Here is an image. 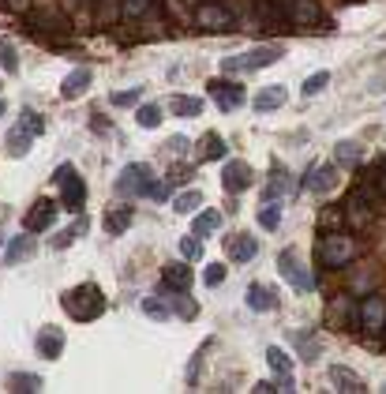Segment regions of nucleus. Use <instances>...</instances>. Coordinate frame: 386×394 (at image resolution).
I'll return each instance as SVG.
<instances>
[{"instance_id":"1a4fd4ad","label":"nucleus","mask_w":386,"mask_h":394,"mask_svg":"<svg viewBox=\"0 0 386 394\" xmlns=\"http://www.w3.org/2000/svg\"><path fill=\"white\" fill-rule=\"evenodd\" d=\"M57 211H60V203H53V199H38V203L27 211V218H23L27 233H46V229H49L53 222H57Z\"/></svg>"},{"instance_id":"c9c22d12","label":"nucleus","mask_w":386,"mask_h":394,"mask_svg":"<svg viewBox=\"0 0 386 394\" xmlns=\"http://www.w3.org/2000/svg\"><path fill=\"white\" fill-rule=\"evenodd\" d=\"M19 128L30 131V136H41V131H46V120H41V113H34V109H23V120H19Z\"/></svg>"},{"instance_id":"ddd939ff","label":"nucleus","mask_w":386,"mask_h":394,"mask_svg":"<svg viewBox=\"0 0 386 394\" xmlns=\"http://www.w3.org/2000/svg\"><path fill=\"white\" fill-rule=\"evenodd\" d=\"M304 188H307V192H315V195L334 192V188H338V166H315L312 173H307Z\"/></svg>"},{"instance_id":"393cba45","label":"nucleus","mask_w":386,"mask_h":394,"mask_svg":"<svg viewBox=\"0 0 386 394\" xmlns=\"http://www.w3.org/2000/svg\"><path fill=\"white\" fill-rule=\"evenodd\" d=\"M169 109H173V117H199L203 102H199V98H192V94H176L169 102Z\"/></svg>"},{"instance_id":"aec40b11","label":"nucleus","mask_w":386,"mask_h":394,"mask_svg":"<svg viewBox=\"0 0 386 394\" xmlns=\"http://www.w3.org/2000/svg\"><path fill=\"white\" fill-rule=\"evenodd\" d=\"M161 278L169 289H180L187 293L192 289V267H184V263H169V267H161Z\"/></svg>"},{"instance_id":"473e14b6","label":"nucleus","mask_w":386,"mask_h":394,"mask_svg":"<svg viewBox=\"0 0 386 394\" xmlns=\"http://www.w3.org/2000/svg\"><path fill=\"white\" fill-rule=\"evenodd\" d=\"M128 225H131V211H128V206H124V211H113V214L105 218V233L109 237H120Z\"/></svg>"},{"instance_id":"bb28decb","label":"nucleus","mask_w":386,"mask_h":394,"mask_svg":"<svg viewBox=\"0 0 386 394\" xmlns=\"http://www.w3.org/2000/svg\"><path fill=\"white\" fill-rule=\"evenodd\" d=\"M225 155H229L225 139L218 136V131H206V139H203V158H206V162H218V158H225Z\"/></svg>"},{"instance_id":"cd10ccee","label":"nucleus","mask_w":386,"mask_h":394,"mask_svg":"<svg viewBox=\"0 0 386 394\" xmlns=\"http://www.w3.org/2000/svg\"><path fill=\"white\" fill-rule=\"evenodd\" d=\"M267 365L278 372V376H289V372H293V357L285 353L281 346H270V349H267Z\"/></svg>"},{"instance_id":"a878e982","label":"nucleus","mask_w":386,"mask_h":394,"mask_svg":"<svg viewBox=\"0 0 386 394\" xmlns=\"http://www.w3.org/2000/svg\"><path fill=\"white\" fill-rule=\"evenodd\" d=\"M214 229H222V211H203V214H195V222H192V233H195V237H206V233H214Z\"/></svg>"},{"instance_id":"39448f33","label":"nucleus","mask_w":386,"mask_h":394,"mask_svg":"<svg viewBox=\"0 0 386 394\" xmlns=\"http://www.w3.org/2000/svg\"><path fill=\"white\" fill-rule=\"evenodd\" d=\"M278 270H281V278L289 282V286H293L296 293H312V289H315V278H312V270L304 267V259L296 256L293 248H285L281 256H278Z\"/></svg>"},{"instance_id":"0eeeda50","label":"nucleus","mask_w":386,"mask_h":394,"mask_svg":"<svg viewBox=\"0 0 386 394\" xmlns=\"http://www.w3.org/2000/svg\"><path fill=\"white\" fill-rule=\"evenodd\" d=\"M357 323L364 327V331H382V323H386V301L379 297V293H371V297H364L357 304Z\"/></svg>"},{"instance_id":"37998d69","label":"nucleus","mask_w":386,"mask_h":394,"mask_svg":"<svg viewBox=\"0 0 386 394\" xmlns=\"http://www.w3.org/2000/svg\"><path fill=\"white\" fill-rule=\"evenodd\" d=\"M83 229H86V222H75L72 229H64V233H60V237H53V248H68V244H72V240H75V237H79V233H83Z\"/></svg>"},{"instance_id":"dca6fc26","label":"nucleus","mask_w":386,"mask_h":394,"mask_svg":"<svg viewBox=\"0 0 386 394\" xmlns=\"http://www.w3.org/2000/svg\"><path fill=\"white\" fill-rule=\"evenodd\" d=\"M285 102H289V91L281 83H274V86H262L251 105H255V113H270V109H281Z\"/></svg>"},{"instance_id":"6e6552de","label":"nucleus","mask_w":386,"mask_h":394,"mask_svg":"<svg viewBox=\"0 0 386 394\" xmlns=\"http://www.w3.org/2000/svg\"><path fill=\"white\" fill-rule=\"evenodd\" d=\"M206 86H211V98L218 102V109H240V105H244V98H248L244 86L233 83V79H211Z\"/></svg>"},{"instance_id":"20e7f679","label":"nucleus","mask_w":386,"mask_h":394,"mask_svg":"<svg viewBox=\"0 0 386 394\" xmlns=\"http://www.w3.org/2000/svg\"><path fill=\"white\" fill-rule=\"evenodd\" d=\"M154 184H158V180H154V173H150L147 162H131V166L120 169L117 192H120V195H150Z\"/></svg>"},{"instance_id":"7c9ffc66","label":"nucleus","mask_w":386,"mask_h":394,"mask_svg":"<svg viewBox=\"0 0 386 394\" xmlns=\"http://www.w3.org/2000/svg\"><path fill=\"white\" fill-rule=\"evenodd\" d=\"M259 225L262 229H278L281 225V206H278V199H267L259 206Z\"/></svg>"},{"instance_id":"de8ad7c7","label":"nucleus","mask_w":386,"mask_h":394,"mask_svg":"<svg viewBox=\"0 0 386 394\" xmlns=\"http://www.w3.org/2000/svg\"><path fill=\"white\" fill-rule=\"evenodd\" d=\"M8 113V105H4V98H0V117H4Z\"/></svg>"},{"instance_id":"9d476101","label":"nucleus","mask_w":386,"mask_h":394,"mask_svg":"<svg viewBox=\"0 0 386 394\" xmlns=\"http://www.w3.org/2000/svg\"><path fill=\"white\" fill-rule=\"evenodd\" d=\"M195 23L203 30H229L233 27V12L222 8V4H199L195 8Z\"/></svg>"},{"instance_id":"a18cd8bd","label":"nucleus","mask_w":386,"mask_h":394,"mask_svg":"<svg viewBox=\"0 0 386 394\" xmlns=\"http://www.w3.org/2000/svg\"><path fill=\"white\" fill-rule=\"evenodd\" d=\"M251 390H255V394H270V390H274V383H270V379H259Z\"/></svg>"},{"instance_id":"9b49d317","label":"nucleus","mask_w":386,"mask_h":394,"mask_svg":"<svg viewBox=\"0 0 386 394\" xmlns=\"http://www.w3.org/2000/svg\"><path fill=\"white\" fill-rule=\"evenodd\" d=\"M222 188H225V192H248V188H251V166H248V162H240V158L225 162V169H222Z\"/></svg>"},{"instance_id":"7ed1b4c3","label":"nucleus","mask_w":386,"mask_h":394,"mask_svg":"<svg viewBox=\"0 0 386 394\" xmlns=\"http://www.w3.org/2000/svg\"><path fill=\"white\" fill-rule=\"evenodd\" d=\"M319 256H323V263L330 270H341L360 256V244L345 233H330V237H323V244H319Z\"/></svg>"},{"instance_id":"412c9836","label":"nucleus","mask_w":386,"mask_h":394,"mask_svg":"<svg viewBox=\"0 0 386 394\" xmlns=\"http://www.w3.org/2000/svg\"><path fill=\"white\" fill-rule=\"evenodd\" d=\"M334 162H338V166H345V169H357L364 162V147L352 143V139H341V143L334 147Z\"/></svg>"},{"instance_id":"3c124183","label":"nucleus","mask_w":386,"mask_h":394,"mask_svg":"<svg viewBox=\"0 0 386 394\" xmlns=\"http://www.w3.org/2000/svg\"><path fill=\"white\" fill-rule=\"evenodd\" d=\"M382 390H386V387H382Z\"/></svg>"},{"instance_id":"4c0bfd02","label":"nucleus","mask_w":386,"mask_h":394,"mask_svg":"<svg viewBox=\"0 0 386 394\" xmlns=\"http://www.w3.org/2000/svg\"><path fill=\"white\" fill-rule=\"evenodd\" d=\"M34 23L41 30H64V27H68V23H64V15H57V12H34Z\"/></svg>"},{"instance_id":"5701e85b","label":"nucleus","mask_w":386,"mask_h":394,"mask_svg":"<svg viewBox=\"0 0 386 394\" xmlns=\"http://www.w3.org/2000/svg\"><path fill=\"white\" fill-rule=\"evenodd\" d=\"M8 390H15V394H34V390H41V376H30V372H12L8 376Z\"/></svg>"},{"instance_id":"c756f323","label":"nucleus","mask_w":386,"mask_h":394,"mask_svg":"<svg viewBox=\"0 0 386 394\" xmlns=\"http://www.w3.org/2000/svg\"><path fill=\"white\" fill-rule=\"evenodd\" d=\"M195 206H203V192H195V188H187V192H180L173 199V211L176 214H192Z\"/></svg>"},{"instance_id":"f704fd0d","label":"nucleus","mask_w":386,"mask_h":394,"mask_svg":"<svg viewBox=\"0 0 386 394\" xmlns=\"http://www.w3.org/2000/svg\"><path fill=\"white\" fill-rule=\"evenodd\" d=\"M142 312H147L150 320H169V315H173V308L161 297H147V301H142Z\"/></svg>"},{"instance_id":"b1692460","label":"nucleus","mask_w":386,"mask_h":394,"mask_svg":"<svg viewBox=\"0 0 386 394\" xmlns=\"http://www.w3.org/2000/svg\"><path fill=\"white\" fill-rule=\"evenodd\" d=\"M30 139H34L30 131L12 128V131H8V155H12V158H27L30 155Z\"/></svg>"},{"instance_id":"4be33fe9","label":"nucleus","mask_w":386,"mask_h":394,"mask_svg":"<svg viewBox=\"0 0 386 394\" xmlns=\"http://www.w3.org/2000/svg\"><path fill=\"white\" fill-rule=\"evenodd\" d=\"M255 251H259L255 237H244V233H237L233 240H229V256H233L237 263H248V259H255Z\"/></svg>"},{"instance_id":"f3484780","label":"nucleus","mask_w":386,"mask_h":394,"mask_svg":"<svg viewBox=\"0 0 386 394\" xmlns=\"http://www.w3.org/2000/svg\"><path fill=\"white\" fill-rule=\"evenodd\" d=\"M38 353L46 357V360H57L64 353V331L60 327H41V334H38Z\"/></svg>"},{"instance_id":"49530a36","label":"nucleus","mask_w":386,"mask_h":394,"mask_svg":"<svg viewBox=\"0 0 386 394\" xmlns=\"http://www.w3.org/2000/svg\"><path fill=\"white\" fill-rule=\"evenodd\" d=\"M8 4H12V8H27V0H8Z\"/></svg>"},{"instance_id":"c85d7f7f","label":"nucleus","mask_w":386,"mask_h":394,"mask_svg":"<svg viewBox=\"0 0 386 394\" xmlns=\"http://www.w3.org/2000/svg\"><path fill=\"white\" fill-rule=\"evenodd\" d=\"M345 214L352 218V222L368 225V222H371V211H368V195H364V192H357V195H352V199H349V211H345Z\"/></svg>"},{"instance_id":"2f4dec72","label":"nucleus","mask_w":386,"mask_h":394,"mask_svg":"<svg viewBox=\"0 0 386 394\" xmlns=\"http://www.w3.org/2000/svg\"><path fill=\"white\" fill-rule=\"evenodd\" d=\"M176 251H180V259L184 263H195V259H199L203 256V244H199V237H180V240H176Z\"/></svg>"},{"instance_id":"4468645a","label":"nucleus","mask_w":386,"mask_h":394,"mask_svg":"<svg viewBox=\"0 0 386 394\" xmlns=\"http://www.w3.org/2000/svg\"><path fill=\"white\" fill-rule=\"evenodd\" d=\"M285 57V49L281 46H255L251 53H244V72H259V68H267V64H278Z\"/></svg>"},{"instance_id":"ea45409f","label":"nucleus","mask_w":386,"mask_h":394,"mask_svg":"<svg viewBox=\"0 0 386 394\" xmlns=\"http://www.w3.org/2000/svg\"><path fill=\"white\" fill-rule=\"evenodd\" d=\"M139 98H142V86H131V91H117L113 98H109V102L120 105V109H128V105H135Z\"/></svg>"},{"instance_id":"f257e3e1","label":"nucleus","mask_w":386,"mask_h":394,"mask_svg":"<svg viewBox=\"0 0 386 394\" xmlns=\"http://www.w3.org/2000/svg\"><path fill=\"white\" fill-rule=\"evenodd\" d=\"M53 184L60 188V206H64V211L79 214V211H83V203H86V184H83L79 173H75L72 162L57 166V173H53Z\"/></svg>"},{"instance_id":"a211bd4d","label":"nucleus","mask_w":386,"mask_h":394,"mask_svg":"<svg viewBox=\"0 0 386 394\" xmlns=\"http://www.w3.org/2000/svg\"><path fill=\"white\" fill-rule=\"evenodd\" d=\"M330 383H334V390H341V394H360V390H368L357 372H349V368H341V365L330 368Z\"/></svg>"},{"instance_id":"8fccbe9b","label":"nucleus","mask_w":386,"mask_h":394,"mask_svg":"<svg viewBox=\"0 0 386 394\" xmlns=\"http://www.w3.org/2000/svg\"><path fill=\"white\" fill-rule=\"evenodd\" d=\"M382 331H386V323H382Z\"/></svg>"},{"instance_id":"58836bf2","label":"nucleus","mask_w":386,"mask_h":394,"mask_svg":"<svg viewBox=\"0 0 386 394\" xmlns=\"http://www.w3.org/2000/svg\"><path fill=\"white\" fill-rule=\"evenodd\" d=\"M147 8H150V0H120V15H124V19L147 15Z\"/></svg>"},{"instance_id":"c03bdc74","label":"nucleus","mask_w":386,"mask_h":394,"mask_svg":"<svg viewBox=\"0 0 386 394\" xmlns=\"http://www.w3.org/2000/svg\"><path fill=\"white\" fill-rule=\"evenodd\" d=\"M169 150H173V155H184V150H187V139H184V136L169 139Z\"/></svg>"},{"instance_id":"f03ea898","label":"nucleus","mask_w":386,"mask_h":394,"mask_svg":"<svg viewBox=\"0 0 386 394\" xmlns=\"http://www.w3.org/2000/svg\"><path fill=\"white\" fill-rule=\"evenodd\" d=\"M60 301H64V308H68L75 320H98V315L105 312V301H102V289H98V286L68 289Z\"/></svg>"},{"instance_id":"72a5a7b5","label":"nucleus","mask_w":386,"mask_h":394,"mask_svg":"<svg viewBox=\"0 0 386 394\" xmlns=\"http://www.w3.org/2000/svg\"><path fill=\"white\" fill-rule=\"evenodd\" d=\"M135 120H139V128H158L161 124V109L154 105V102L150 105H139L135 109Z\"/></svg>"},{"instance_id":"f8f14e48","label":"nucleus","mask_w":386,"mask_h":394,"mask_svg":"<svg viewBox=\"0 0 386 394\" xmlns=\"http://www.w3.org/2000/svg\"><path fill=\"white\" fill-rule=\"evenodd\" d=\"M91 79H94L91 68H75V72H68V75H64V83H60V98H64V102H75V98H83L86 86H91Z\"/></svg>"},{"instance_id":"e433bc0d","label":"nucleus","mask_w":386,"mask_h":394,"mask_svg":"<svg viewBox=\"0 0 386 394\" xmlns=\"http://www.w3.org/2000/svg\"><path fill=\"white\" fill-rule=\"evenodd\" d=\"M323 86H330V72H315V75H307V79L300 83V91L312 98V94H319Z\"/></svg>"},{"instance_id":"09e8293b","label":"nucleus","mask_w":386,"mask_h":394,"mask_svg":"<svg viewBox=\"0 0 386 394\" xmlns=\"http://www.w3.org/2000/svg\"><path fill=\"white\" fill-rule=\"evenodd\" d=\"M0 248H4V237H0Z\"/></svg>"},{"instance_id":"79ce46f5","label":"nucleus","mask_w":386,"mask_h":394,"mask_svg":"<svg viewBox=\"0 0 386 394\" xmlns=\"http://www.w3.org/2000/svg\"><path fill=\"white\" fill-rule=\"evenodd\" d=\"M0 60H4V72H19V60H15V46L12 41H0Z\"/></svg>"},{"instance_id":"423d86ee","label":"nucleus","mask_w":386,"mask_h":394,"mask_svg":"<svg viewBox=\"0 0 386 394\" xmlns=\"http://www.w3.org/2000/svg\"><path fill=\"white\" fill-rule=\"evenodd\" d=\"M281 12L289 23H300V27H319L323 23V8H319V0H278Z\"/></svg>"},{"instance_id":"2eb2a0df","label":"nucleus","mask_w":386,"mask_h":394,"mask_svg":"<svg viewBox=\"0 0 386 394\" xmlns=\"http://www.w3.org/2000/svg\"><path fill=\"white\" fill-rule=\"evenodd\" d=\"M244 301H248L251 312H274V308H278V293H274L270 286H262V282H251Z\"/></svg>"},{"instance_id":"a19ab883","label":"nucleus","mask_w":386,"mask_h":394,"mask_svg":"<svg viewBox=\"0 0 386 394\" xmlns=\"http://www.w3.org/2000/svg\"><path fill=\"white\" fill-rule=\"evenodd\" d=\"M203 282H206V289L222 286V282H225V263H211V267L203 270Z\"/></svg>"},{"instance_id":"6ab92c4d","label":"nucleus","mask_w":386,"mask_h":394,"mask_svg":"<svg viewBox=\"0 0 386 394\" xmlns=\"http://www.w3.org/2000/svg\"><path fill=\"white\" fill-rule=\"evenodd\" d=\"M30 256H34V237H12V244L4 248L0 263H4V267H15V263H23Z\"/></svg>"}]
</instances>
